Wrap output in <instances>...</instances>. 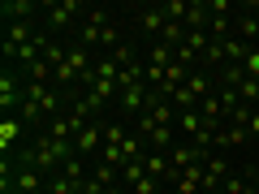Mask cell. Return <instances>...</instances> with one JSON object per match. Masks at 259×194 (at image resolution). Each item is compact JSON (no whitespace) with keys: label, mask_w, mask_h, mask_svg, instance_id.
<instances>
[{"label":"cell","mask_w":259,"mask_h":194,"mask_svg":"<svg viewBox=\"0 0 259 194\" xmlns=\"http://www.w3.org/2000/svg\"><path fill=\"white\" fill-rule=\"evenodd\" d=\"M44 13H48V30H61L65 22H69V18L78 13V5H74V0H65V5H48Z\"/></svg>","instance_id":"cell-1"},{"label":"cell","mask_w":259,"mask_h":194,"mask_svg":"<svg viewBox=\"0 0 259 194\" xmlns=\"http://www.w3.org/2000/svg\"><path fill=\"white\" fill-rule=\"evenodd\" d=\"M18 134H22V125H18V121H5V125H0V147L9 151L13 142H18Z\"/></svg>","instance_id":"cell-2"},{"label":"cell","mask_w":259,"mask_h":194,"mask_svg":"<svg viewBox=\"0 0 259 194\" xmlns=\"http://www.w3.org/2000/svg\"><path fill=\"white\" fill-rule=\"evenodd\" d=\"M221 190H225V194H255V190H250L246 181H238V177H229V181H225Z\"/></svg>","instance_id":"cell-3"},{"label":"cell","mask_w":259,"mask_h":194,"mask_svg":"<svg viewBox=\"0 0 259 194\" xmlns=\"http://www.w3.org/2000/svg\"><path fill=\"white\" fill-rule=\"evenodd\" d=\"M255 194H259V190H255Z\"/></svg>","instance_id":"cell-4"}]
</instances>
